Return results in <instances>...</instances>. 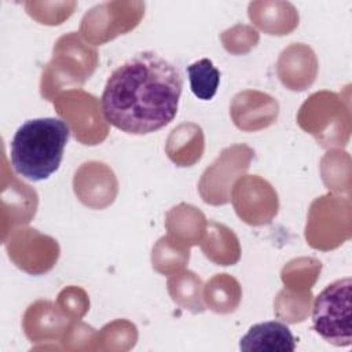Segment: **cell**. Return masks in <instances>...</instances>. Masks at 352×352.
Here are the masks:
<instances>
[{"mask_svg":"<svg viewBox=\"0 0 352 352\" xmlns=\"http://www.w3.org/2000/svg\"><path fill=\"white\" fill-rule=\"evenodd\" d=\"M191 92L201 100H210L219 88L220 72L208 58L195 60L187 66Z\"/></svg>","mask_w":352,"mask_h":352,"instance_id":"cell-5","label":"cell"},{"mask_svg":"<svg viewBox=\"0 0 352 352\" xmlns=\"http://www.w3.org/2000/svg\"><path fill=\"white\" fill-rule=\"evenodd\" d=\"M182 89L176 65L154 51H142L110 73L100 96L102 113L125 133L148 135L176 117Z\"/></svg>","mask_w":352,"mask_h":352,"instance_id":"cell-1","label":"cell"},{"mask_svg":"<svg viewBox=\"0 0 352 352\" xmlns=\"http://www.w3.org/2000/svg\"><path fill=\"white\" fill-rule=\"evenodd\" d=\"M69 133V125L59 118L25 121L10 144V160L15 173L30 182L47 180L59 169Z\"/></svg>","mask_w":352,"mask_h":352,"instance_id":"cell-2","label":"cell"},{"mask_svg":"<svg viewBox=\"0 0 352 352\" xmlns=\"http://www.w3.org/2000/svg\"><path fill=\"white\" fill-rule=\"evenodd\" d=\"M351 289L352 279L346 276L327 285L314 301V330L336 346L352 344Z\"/></svg>","mask_w":352,"mask_h":352,"instance_id":"cell-3","label":"cell"},{"mask_svg":"<svg viewBox=\"0 0 352 352\" xmlns=\"http://www.w3.org/2000/svg\"><path fill=\"white\" fill-rule=\"evenodd\" d=\"M243 352H293L296 338L290 329L278 320L253 324L239 341Z\"/></svg>","mask_w":352,"mask_h":352,"instance_id":"cell-4","label":"cell"}]
</instances>
